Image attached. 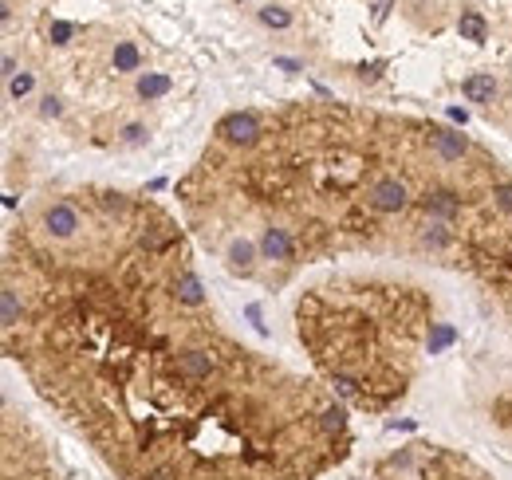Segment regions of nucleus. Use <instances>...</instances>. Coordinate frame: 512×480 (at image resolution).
Segmentation results:
<instances>
[{
  "label": "nucleus",
  "instance_id": "obj_5",
  "mask_svg": "<svg viewBox=\"0 0 512 480\" xmlns=\"http://www.w3.org/2000/svg\"><path fill=\"white\" fill-rule=\"evenodd\" d=\"M493 75H469L465 79V95L473 99V103H493Z\"/></svg>",
  "mask_w": 512,
  "mask_h": 480
},
{
  "label": "nucleus",
  "instance_id": "obj_2",
  "mask_svg": "<svg viewBox=\"0 0 512 480\" xmlns=\"http://www.w3.org/2000/svg\"><path fill=\"white\" fill-rule=\"evenodd\" d=\"M434 327L430 292L406 280L335 276L296 303V335L323 386L367 414L406 398Z\"/></svg>",
  "mask_w": 512,
  "mask_h": 480
},
{
  "label": "nucleus",
  "instance_id": "obj_9",
  "mask_svg": "<svg viewBox=\"0 0 512 480\" xmlns=\"http://www.w3.org/2000/svg\"><path fill=\"white\" fill-rule=\"evenodd\" d=\"M71 32H75L71 24H52V40H56V44H67V36H71Z\"/></svg>",
  "mask_w": 512,
  "mask_h": 480
},
{
  "label": "nucleus",
  "instance_id": "obj_8",
  "mask_svg": "<svg viewBox=\"0 0 512 480\" xmlns=\"http://www.w3.org/2000/svg\"><path fill=\"white\" fill-rule=\"evenodd\" d=\"M115 63H119V67H123V71H130V67H134V63H138V52H134V48H130V44H123V48H119V52H115Z\"/></svg>",
  "mask_w": 512,
  "mask_h": 480
},
{
  "label": "nucleus",
  "instance_id": "obj_10",
  "mask_svg": "<svg viewBox=\"0 0 512 480\" xmlns=\"http://www.w3.org/2000/svg\"><path fill=\"white\" fill-rule=\"evenodd\" d=\"M28 87H32V79H28V75H20V79H12V95H16V99H20V95H24Z\"/></svg>",
  "mask_w": 512,
  "mask_h": 480
},
{
  "label": "nucleus",
  "instance_id": "obj_4",
  "mask_svg": "<svg viewBox=\"0 0 512 480\" xmlns=\"http://www.w3.org/2000/svg\"><path fill=\"white\" fill-rule=\"evenodd\" d=\"M461 36L465 40H473V44H485L489 40V24H485V16L481 12H461Z\"/></svg>",
  "mask_w": 512,
  "mask_h": 480
},
{
  "label": "nucleus",
  "instance_id": "obj_7",
  "mask_svg": "<svg viewBox=\"0 0 512 480\" xmlns=\"http://www.w3.org/2000/svg\"><path fill=\"white\" fill-rule=\"evenodd\" d=\"M260 20H264L268 28H288V24H292V16H288V12H280V8H264V12H260Z\"/></svg>",
  "mask_w": 512,
  "mask_h": 480
},
{
  "label": "nucleus",
  "instance_id": "obj_1",
  "mask_svg": "<svg viewBox=\"0 0 512 480\" xmlns=\"http://www.w3.org/2000/svg\"><path fill=\"white\" fill-rule=\"evenodd\" d=\"M75 201L71 237L8 233L4 351L111 477L323 480L351 461L347 406L217 319L166 209Z\"/></svg>",
  "mask_w": 512,
  "mask_h": 480
},
{
  "label": "nucleus",
  "instance_id": "obj_6",
  "mask_svg": "<svg viewBox=\"0 0 512 480\" xmlns=\"http://www.w3.org/2000/svg\"><path fill=\"white\" fill-rule=\"evenodd\" d=\"M170 91V79L166 75H146L142 83H138V95L142 99H158V95H166Z\"/></svg>",
  "mask_w": 512,
  "mask_h": 480
},
{
  "label": "nucleus",
  "instance_id": "obj_3",
  "mask_svg": "<svg viewBox=\"0 0 512 480\" xmlns=\"http://www.w3.org/2000/svg\"><path fill=\"white\" fill-rule=\"evenodd\" d=\"M347 480H497L485 465H477L469 453L434 445V441H410L383 457L367 461Z\"/></svg>",
  "mask_w": 512,
  "mask_h": 480
}]
</instances>
